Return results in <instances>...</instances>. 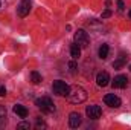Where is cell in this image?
Returning <instances> with one entry per match:
<instances>
[{
  "label": "cell",
  "mask_w": 131,
  "mask_h": 130,
  "mask_svg": "<svg viewBox=\"0 0 131 130\" xmlns=\"http://www.w3.org/2000/svg\"><path fill=\"white\" fill-rule=\"evenodd\" d=\"M67 99H69L72 104L84 103V101L87 99V92H85V89H82L81 86H72V87L69 89Z\"/></svg>",
  "instance_id": "obj_1"
},
{
  "label": "cell",
  "mask_w": 131,
  "mask_h": 130,
  "mask_svg": "<svg viewBox=\"0 0 131 130\" xmlns=\"http://www.w3.org/2000/svg\"><path fill=\"white\" fill-rule=\"evenodd\" d=\"M35 104H37V107H38L43 113H52V112L55 110V104H53V101L49 97L38 98V99L35 101Z\"/></svg>",
  "instance_id": "obj_2"
},
{
  "label": "cell",
  "mask_w": 131,
  "mask_h": 130,
  "mask_svg": "<svg viewBox=\"0 0 131 130\" xmlns=\"http://www.w3.org/2000/svg\"><path fill=\"white\" fill-rule=\"evenodd\" d=\"M75 43L79 46V48H89L90 44V37L89 34L85 32L84 29H78L75 32Z\"/></svg>",
  "instance_id": "obj_3"
},
{
  "label": "cell",
  "mask_w": 131,
  "mask_h": 130,
  "mask_svg": "<svg viewBox=\"0 0 131 130\" xmlns=\"http://www.w3.org/2000/svg\"><path fill=\"white\" fill-rule=\"evenodd\" d=\"M69 84L66 83V81H61V80H58V81H53V86H52V90H53V94L55 95H58V97H66L67 94H69Z\"/></svg>",
  "instance_id": "obj_4"
},
{
  "label": "cell",
  "mask_w": 131,
  "mask_h": 130,
  "mask_svg": "<svg viewBox=\"0 0 131 130\" xmlns=\"http://www.w3.org/2000/svg\"><path fill=\"white\" fill-rule=\"evenodd\" d=\"M104 103H105L107 106H110V107H114V109L121 107V104H122L121 98L117 97V95H114V94H108V95H105V97H104Z\"/></svg>",
  "instance_id": "obj_5"
},
{
  "label": "cell",
  "mask_w": 131,
  "mask_h": 130,
  "mask_svg": "<svg viewBox=\"0 0 131 130\" xmlns=\"http://www.w3.org/2000/svg\"><path fill=\"white\" fill-rule=\"evenodd\" d=\"M31 11V0H21L18 8H17V14L20 17H26Z\"/></svg>",
  "instance_id": "obj_6"
},
{
  "label": "cell",
  "mask_w": 131,
  "mask_h": 130,
  "mask_svg": "<svg viewBox=\"0 0 131 130\" xmlns=\"http://www.w3.org/2000/svg\"><path fill=\"white\" fill-rule=\"evenodd\" d=\"M85 113H87L89 118H92V119H98V118H101V115H102V110H101L99 106L93 104V106H89V107L85 109Z\"/></svg>",
  "instance_id": "obj_7"
},
{
  "label": "cell",
  "mask_w": 131,
  "mask_h": 130,
  "mask_svg": "<svg viewBox=\"0 0 131 130\" xmlns=\"http://www.w3.org/2000/svg\"><path fill=\"white\" fill-rule=\"evenodd\" d=\"M127 84H128L127 75H117V77H114V80L111 83V86L114 89H124V87H127Z\"/></svg>",
  "instance_id": "obj_8"
},
{
  "label": "cell",
  "mask_w": 131,
  "mask_h": 130,
  "mask_svg": "<svg viewBox=\"0 0 131 130\" xmlns=\"http://www.w3.org/2000/svg\"><path fill=\"white\" fill-rule=\"evenodd\" d=\"M81 123H82V118H81V115L78 112H72L69 115V126L72 129H78L81 126Z\"/></svg>",
  "instance_id": "obj_9"
},
{
  "label": "cell",
  "mask_w": 131,
  "mask_h": 130,
  "mask_svg": "<svg viewBox=\"0 0 131 130\" xmlns=\"http://www.w3.org/2000/svg\"><path fill=\"white\" fill-rule=\"evenodd\" d=\"M108 81H110L108 72H99L98 75H96V83H98L99 87H105L108 84Z\"/></svg>",
  "instance_id": "obj_10"
},
{
  "label": "cell",
  "mask_w": 131,
  "mask_h": 130,
  "mask_svg": "<svg viewBox=\"0 0 131 130\" xmlns=\"http://www.w3.org/2000/svg\"><path fill=\"white\" fill-rule=\"evenodd\" d=\"M14 112H15L20 118H26V116H28V109H26L25 106H21V104H15V106H14Z\"/></svg>",
  "instance_id": "obj_11"
},
{
  "label": "cell",
  "mask_w": 131,
  "mask_h": 130,
  "mask_svg": "<svg viewBox=\"0 0 131 130\" xmlns=\"http://www.w3.org/2000/svg\"><path fill=\"white\" fill-rule=\"evenodd\" d=\"M70 55H72V58H73V60H78V58L81 57V48H79L76 43L70 46Z\"/></svg>",
  "instance_id": "obj_12"
},
{
  "label": "cell",
  "mask_w": 131,
  "mask_h": 130,
  "mask_svg": "<svg viewBox=\"0 0 131 130\" xmlns=\"http://www.w3.org/2000/svg\"><path fill=\"white\" fill-rule=\"evenodd\" d=\"M108 52H110V48H108V44H102V46L99 48V57H101L102 60H105V58L108 57Z\"/></svg>",
  "instance_id": "obj_13"
},
{
  "label": "cell",
  "mask_w": 131,
  "mask_h": 130,
  "mask_svg": "<svg viewBox=\"0 0 131 130\" xmlns=\"http://www.w3.org/2000/svg\"><path fill=\"white\" fill-rule=\"evenodd\" d=\"M6 126V109L5 106H0V127Z\"/></svg>",
  "instance_id": "obj_14"
},
{
  "label": "cell",
  "mask_w": 131,
  "mask_h": 130,
  "mask_svg": "<svg viewBox=\"0 0 131 130\" xmlns=\"http://www.w3.org/2000/svg\"><path fill=\"white\" fill-rule=\"evenodd\" d=\"M125 61H127V58H125V57H121L119 60L113 61V67H114L116 70H119V69H122V67H124V64H125Z\"/></svg>",
  "instance_id": "obj_15"
},
{
  "label": "cell",
  "mask_w": 131,
  "mask_h": 130,
  "mask_svg": "<svg viewBox=\"0 0 131 130\" xmlns=\"http://www.w3.org/2000/svg\"><path fill=\"white\" fill-rule=\"evenodd\" d=\"M31 81H32L34 84H40L41 83V75L37 70H32L31 72Z\"/></svg>",
  "instance_id": "obj_16"
},
{
  "label": "cell",
  "mask_w": 131,
  "mask_h": 130,
  "mask_svg": "<svg viewBox=\"0 0 131 130\" xmlns=\"http://www.w3.org/2000/svg\"><path fill=\"white\" fill-rule=\"evenodd\" d=\"M35 127L37 129H46L47 126H46V123L41 119V118H37V123H35Z\"/></svg>",
  "instance_id": "obj_17"
},
{
  "label": "cell",
  "mask_w": 131,
  "mask_h": 130,
  "mask_svg": "<svg viewBox=\"0 0 131 130\" xmlns=\"http://www.w3.org/2000/svg\"><path fill=\"white\" fill-rule=\"evenodd\" d=\"M17 129H31V124L29 123H20V124H17Z\"/></svg>",
  "instance_id": "obj_18"
},
{
  "label": "cell",
  "mask_w": 131,
  "mask_h": 130,
  "mask_svg": "<svg viewBox=\"0 0 131 130\" xmlns=\"http://www.w3.org/2000/svg\"><path fill=\"white\" fill-rule=\"evenodd\" d=\"M110 15H111V11H110V9H105V11L102 12V18H108Z\"/></svg>",
  "instance_id": "obj_19"
},
{
  "label": "cell",
  "mask_w": 131,
  "mask_h": 130,
  "mask_svg": "<svg viewBox=\"0 0 131 130\" xmlns=\"http://www.w3.org/2000/svg\"><path fill=\"white\" fill-rule=\"evenodd\" d=\"M69 67H70V70H72V72H75V70H76V67H78V64H76L75 61H70V63H69Z\"/></svg>",
  "instance_id": "obj_20"
},
{
  "label": "cell",
  "mask_w": 131,
  "mask_h": 130,
  "mask_svg": "<svg viewBox=\"0 0 131 130\" xmlns=\"http://www.w3.org/2000/svg\"><path fill=\"white\" fill-rule=\"evenodd\" d=\"M5 95H6V87L0 86V97H5Z\"/></svg>",
  "instance_id": "obj_21"
},
{
  "label": "cell",
  "mask_w": 131,
  "mask_h": 130,
  "mask_svg": "<svg viewBox=\"0 0 131 130\" xmlns=\"http://www.w3.org/2000/svg\"><path fill=\"white\" fill-rule=\"evenodd\" d=\"M117 6H119V9H124V6H125V5H124V2H122V0H117Z\"/></svg>",
  "instance_id": "obj_22"
},
{
  "label": "cell",
  "mask_w": 131,
  "mask_h": 130,
  "mask_svg": "<svg viewBox=\"0 0 131 130\" xmlns=\"http://www.w3.org/2000/svg\"><path fill=\"white\" fill-rule=\"evenodd\" d=\"M128 15H130V17H131V11H130V12H128Z\"/></svg>",
  "instance_id": "obj_23"
},
{
  "label": "cell",
  "mask_w": 131,
  "mask_h": 130,
  "mask_svg": "<svg viewBox=\"0 0 131 130\" xmlns=\"http://www.w3.org/2000/svg\"><path fill=\"white\" fill-rule=\"evenodd\" d=\"M130 70H131V64H130Z\"/></svg>",
  "instance_id": "obj_24"
}]
</instances>
